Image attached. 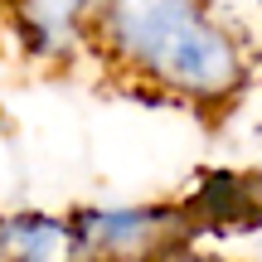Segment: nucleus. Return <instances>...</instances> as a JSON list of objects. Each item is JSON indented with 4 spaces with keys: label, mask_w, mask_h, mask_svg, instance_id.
I'll list each match as a JSON object with an SVG mask.
<instances>
[{
    "label": "nucleus",
    "mask_w": 262,
    "mask_h": 262,
    "mask_svg": "<svg viewBox=\"0 0 262 262\" xmlns=\"http://www.w3.org/2000/svg\"><path fill=\"white\" fill-rule=\"evenodd\" d=\"M93 58L156 97L219 112L248 88L243 39L209 0H102Z\"/></svg>",
    "instance_id": "1"
},
{
    "label": "nucleus",
    "mask_w": 262,
    "mask_h": 262,
    "mask_svg": "<svg viewBox=\"0 0 262 262\" xmlns=\"http://www.w3.org/2000/svg\"><path fill=\"white\" fill-rule=\"evenodd\" d=\"M68 224L78 262H160L194 233V214L180 204H83Z\"/></svg>",
    "instance_id": "2"
},
{
    "label": "nucleus",
    "mask_w": 262,
    "mask_h": 262,
    "mask_svg": "<svg viewBox=\"0 0 262 262\" xmlns=\"http://www.w3.org/2000/svg\"><path fill=\"white\" fill-rule=\"evenodd\" d=\"M102 0H5L0 25L15 34L19 54L39 68H73L93 58V29Z\"/></svg>",
    "instance_id": "3"
},
{
    "label": "nucleus",
    "mask_w": 262,
    "mask_h": 262,
    "mask_svg": "<svg viewBox=\"0 0 262 262\" xmlns=\"http://www.w3.org/2000/svg\"><path fill=\"white\" fill-rule=\"evenodd\" d=\"M0 257L5 262H78L68 214H49V209L0 214Z\"/></svg>",
    "instance_id": "4"
},
{
    "label": "nucleus",
    "mask_w": 262,
    "mask_h": 262,
    "mask_svg": "<svg viewBox=\"0 0 262 262\" xmlns=\"http://www.w3.org/2000/svg\"><path fill=\"white\" fill-rule=\"evenodd\" d=\"M160 262H204V257H194V253H189V243H185V248H175V253H165Z\"/></svg>",
    "instance_id": "5"
},
{
    "label": "nucleus",
    "mask_w": 262,
    "mask_h": 262,
    "mask_svg": "<svg viewBox=\"0 0 262 262\" xmlns=\"http://www.w3.org/2000/svg\"><path fill=\"white\" fill-rule=\"evenodd\" d=\"M0 10H5V0H0Z\"/></svg>",
    "instance_id": "6"
},
{
    "label": "nucleus",
    "mask_w": 262,
    "mask_h": 262,
    "mask_svg": "<svg viewBox=\"0 0 262 262\" xmlns=\"http://www.w3.org/2000/svg\"><path fill=\"white\" fill-rule=\"evenodd\" d=\"M0 262H5V257H0Z\"/></svg>",
    "instance_id": "7"
}]
</instances>
